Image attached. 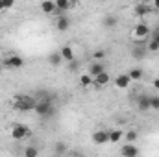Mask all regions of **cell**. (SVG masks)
Here are the masks:
<instances>
[{
    "instance_id": "obj_1",
    "label": "cell",
    "mask_w": 159,
    "mask_h": 157,
    "mask_svg": "<svg viewBox=\"0 0 159 157\" xmlns=\"http://www.w3.org/2000/svg\"><path fill=\"white\" fill-rule=\"evenodd\" d=\"M35 104H37V100L32 98V96H28V94H17V96H13V100H11V107H13L15 111H20V113L34 111V109H35Z\"/></svg>"
},
{
    "instance_id": "obj_2",
    "label": "cell",
    "mask_w": 159,
    "mask_h": 157,
    "mask_svg": "<svg viewBox=\"0 0 159 157\" xmlns=\"http://www.w3.org/2000/svg\"><path fill=\"white\" fill-rule=\"evenodd\" d=\"M34 111H35V115H39V117L48 118V117H52V115L56 113V107H54V102L50 100V96H44L43 100H37Z\"/></svg>"
},
{
    "instance_id": "obj_3",
    "label": "cell",
    "mask_w": 159,
    "mask_h": 157,
    "mask_svg": "<svg viewBox=\"0 0 159 157\" xmlns=\"http://www.w3.org/2000/svg\"><path fill=\"white\" fill-rule=\"evenodd\" d=\"M9 137L13 141H26V139L32 137V129L26 124H13L11 129H9Z\"/></svg>"
},
{
    "instance_id": "obj_4",
    "label": "cell",
    "mask_w": 159,
    "mask_h": 157,
    "mask_svg": "<svg viewBox=\"0 0 159 157\" xmlns=\"http://www.w3.org/2000/svg\"><path fill=\"white\" fill-rule=\"evenodd\" d=\"M150 34H152V30H150V26L146 22H137L133 26V30H131V37H133V41H137V43L146 41L150 37Z\"/></svg>"
},
{
    "instance_id": "obj_5",
    "label": "cell",
    "mask_w": 159,
    "mask_h": 157,
    "mask_svg": "<svg viewBox=\"0 0 159 157\" xmlns=\"http://www.w3.org/2000/svg\"><path fill=\"white\" fill-rule=\"evenodd\" d=\"M2 63H4V67H7V69H22V67H24V59H22V56H19V54H11V56L4 57Z\"/></svg>"
},
{
    "instance_id": "obj_6",
    "label": "cell",
    "mask_w": 159,
    "mask_h": 157,
    "mask_svg": "<svg viewBox=\"0 0 159 157\" xmlns=\"http://www.w3.org/2000/svg\"><path fill=\"white\" fill-rule=\"evenodd\" d=\"M91 141H93L94 144H98V146H104V144L109 142V131H107V129H96V131L91 135Z\"/></svg>"
},
{
    "instance_id": "obj_7",
    "label": "cell",
    "mask_w": 159,
    "mask_h": 157,
    "mask_svg": "<svg viewBox=\"0 0 159 157\" xmlns=\"http://www.w3.org/2000/svg\"><path fill=\"white\" fill-rule=\"evenodd\" d=\"M109 83H111V74L107 70L102 72L100 76L93 78V87H96V89H106V87H109Z\"/></svg>"
},
{
    "instance_id": "obj_8",
    "label": "cell",
    "mask_w": 159,
    "mask_h": 157,
    "mask_svg": "<svg viewBox=\"0 0 159 157\" xmlns=\"http://www.w3.org/2000/svg\"><path fill=\"white\" fill-rule=\"evenodd\" d=\"M113 85H115L119 91H126V89H129L131 81L128 78V74H119V76H115V79H113Z\"/></svg>"
},
{
    "instance_id": "obj_9",
    "label": "cell",
    "mask_w": 159,
    "mask_h": 157,
    "mask_svg": "<svg viewBox=\"0 0 159 157\" xmlns=\"http://www.w3.org/2000/svg\"><path fill=\"white\" fill-rule=\"evenodd\" d=\"M70 28V17L69 15H57L56 19V30L57 32H67Z\"/></svg>"
},
{
    "instance_id": "obj_10",
    "label": "cell",
    "mask_w": 159,
    "mask_h": 157,
    "mask_svg": "<svg viewBox=\"0 0 159 157\" xmlns=\"http://www.w3.org/2000/svg\"><path fill=\"white\" fill-rule=\"evenodd\" d=\"M120 155L122 157H139V146L126 142V144L120 148Z\"/></svg>"
},
{
    "instance_id": "obj_11",
    "label": "cell",
    "mask_w": 159,
    "mask_h": 157,
    "mask_svg": "<svg viewBox=\"0 0 159 157\" xmlns=\"http://www.w3.org/2000/svg\"><path fill=\"white\" fill-rule=\"evenodd\" d=\"M59 54H61V59H63L65 63H72V61H76V56H74V50H72V46H69V44H65V46H61V50H59Z\"/></svg>"
},
{
    "instance_id": "obj_12",
    "label": "cell",
    "mask_w": 159,
    "mask_h": 157,
    "mask_svg": "<svg viewBox=\"0 0 159 157\" xmlns=\"http://www.w3.org/2000/svg\"><path fill=\"white\" fill-rule=\"evenodd\" d=\"M152 13H154V9L148 2H141V4L135 6V15L137 17H146V15H152Z\"/></svg>"
},
{
    "instance_id": "obj_13",
    "label": "cell",
    "mask_w": 159,
    "mask_h": 157,
    "mask_svg": "<svg viewBox=\"0 0 159 157\" xmlns=\"http://www.w3.org/2000/svg\"><path fill=\"white\" fill-rule=\"evenodd\" d=\"M54 2H56V11L59 15H67V11L74 6L70 0H54Z\"/></svg>"
},
{
    "instance_id": "obj_14",
    "label": "cell",
    "mask_w": 159,
    "mask_h": 157,
    "mask_svg": "<svg viewBox=\"0 0 159 157\" xmlns=\"http://www.w3.org/2000/svg\"><path fill=\"white\" fill-rule=\"evenodd\" d=\"M39 9L44 13V15H54V13H57V11H56V2H54V0H44V2H41Z\"/></svg>"
},
{
    "instance_id": "obj_15",
    "label": "cell",
    "mask_w": 159,
    "mask_h": 157,
    "mask_svg": "<svg viewBox=\"0 0 159 157\" xmlns=\"http://www.w3.org/2000/svg\"><path fill=\"white\" fill-rule=\"evenodd\" d=\"M102 72H106V65H104L102 61H93V63H91V69H89V74H91L93 78H96V76H100Z\"/></svg>"
},
{
    "instance_id": "obj_16",
    "label": "cell",
    "mask_w": 159,
    "mask_h": 157,
    "mask_svg": "<svg viewBox=\"0 0 159 157\" xmlns=\"http://www.w3.org/2000/svg\"><path fill=\"white\" fill-rule=\"evenodd\" d=\"M126 74H128L129 81H135V83H139V81L143 79V76H144V70H143V69H139V67H133V69H129Z\"/></svg>"
},
{
    "instance_id": "obj_17",
    "label": "cell",
    "mask_w": 159,
    "mask_h": 157,
    "mask_svg": "<svg viewBox=\"0 0 159 157\" xmlns=\"http://www.w3.org/2000/svg\"><path fill=\"white\" fill-rule=\"evenodd\" d=\"M102 24H104L106 28L113 30V28H117V24H119V17H117V15H113V13H109V15H104V19H102Z\"/></svg>"
},
{
    "instance_id": "obj_18",
    "label": "cell",
    "mask_w": 159,
    "mask_h": 157,
    "mask_svg": "<svg viewBox=\"0 0 159 157\" xmlns=\"http://www.w3.org/2000/svg\"><path fill=\"white\" fill-rule=\"evenodd\" d=\"M137 107H139V111H150V96L139 94L137 96Z\"/></svg>"
},
{
    "instance_id": "obj_19",
    "label": "cell",
    "mask_w": 159,
    "mask_h": 157,
    "mask_svg": "<svg viewBox=\"0 0 159 157\" xmlns=\"http://www.w3.org/2000/svg\"><path fill=\"white\" fill-rule=\"evenodd\" d=\"M122 139H124V131H122V129H119V128L109 129V142H111V144H119Z\"/></svg>"
},
{
    "instance_id": "obj_20",
    "label": "cell",
    "mask_w": 159,
    "mask_h": 157,
    "mask_svg": "<svg viewBox=\"0 0 159 157\" xmlns=\"http://www.w3.org/2000/svg\"><path fill=\"white\" fill-rule=\"evenodd\" d=\"M78 83H80V87H81V89H89V87H93V76H91L89 72L80 74Z\"/></svg>"
},
{
    "instance_id": "obj_21",
    "label": "cell",
    "mask_w": 159,
    "mask_h": 157,
    "mask_svg": "<svg viewBox=\"0 0 159 157\" xmlns=\"http://www.w3.org/2000/svg\"><path fill=\"white\" fill-rule=\"evenodd\" d=\"M139 139V131L135 129H129V131H124V141L128 144H135V141Z\"/></svg>"
},
{
    "instance_id": "obj_22",
    "label": "cell",
    "mask_w": 159,
    "mask_h": 157,
    "mask_svg": "<svg viewBox=\"0 0 159 157\" xmlns=\"http://www.w3.org/2000/svg\"><path fill=\"white\" fill-rule=\"evenodd\" d=\"M22 157H39V148L34 146V144L26 146V148L22 150Z\"/></svg>"
},
{
    "instance_id": "obj_23",
    "label": "cell",
    "mask_w": 159,
    "mask_h": 157,
    "mask_svg": "<svg viewBox=\"0 0 159 157\" xmlns=\"http://www.w3.org/2000/svg\"><path fill=\"white\" fill-rule=\"evenodd\" d=\"M48 63H50V65H54V67L61 65V63H63V59H61V54H59V52H54V54H50V56H48Z\"/></svg>"
},
{
    "instance_id": "obj_24",
    "label": "cell",
    "mask_w": 159,
    "mask_h": 157,
    "mask_svg": "<svg viewBox=\"0 0 159 157\" xmlns=\"http://www.w3.org/2000/svg\"><path fill=\"white\" fill-rule=\"evenodd\" d=\"M150 109L152 111H159V94L150 96Z\"/></svg>"
},
{
    "instance_id": "obj_25",
    "label": "cell",
    "mask_w": 159,
    "mask_h": 157,
    "mask_svg": "<svg viewBox=\"0 0 159 157\" xmlns=\"http://www.w3.org/2000/svg\"><path fill=\"white\" fill-rule=\"evenodd\" d=\"M106 56H107V52H106V50H96V52L93 54V59H94V61H102Z\"/></svg>"
},
{
    "instance_id": "obj_26",
    "label": "cell",
    "mask_w": 159,
    "mask_h": 157,
    "mask_svg": "<svg viewBox=\"0 0 159 157\" xmlns=\"http://www.w3.org/2000/svg\"><path fill=\"white\" fill-rule=\"evenodd\" d=\"M67 152V144L65 142H56V154L57 155H63Z\"/></svg>"
},
{
    "instance_id": "obj_27",
    "label": "cell",
    "mask_w": 159,
    "mask_h": 157,
    "mask_svg": "<svg viewBox=\"0 0 159 157\" xmlns=\"http://www.w3.org/2000/svg\"><path fill=\"white\" fill-rule=\"evenodd\" d=\"M146 50H148V52H157V50H159V44H157V41L150 39V43L146 44Z\"/></svg>"
},
{
    "instance_id": "obj_28",
    "label": "cell",
    "mask_w": 159,
    "mask_h": 157,
    "mask_svg": "<svg viewBox=\"0 0 159 157\" xmlns=\"http://www.w3.org/2000/svg\"><path fill=\"white\" fill-rule=\"evenodd\" d=\"M13 6H15V2H13V0H4V7H6V9H11Z\"/></svg>"
},
{
    "instance_id": "obj_29",
    "label": "cell",
    "mask_w": 159,
    "mask_h": 157,
    "mask_svg": "<svg viewBox=\"0 0 159 157\" xmlns=\"http://www.w3.org/2000/svg\"><path fill=\"white\" fill-rule=\"evenodd\" d=\"M152 87H154L156 91H159V78H154V79H152Z\"/></svg>"
},
{
    "instance_id": "obj_30",
    "label": "cell",
    "mask_w": 159,
    "mask_h": 157,
    "mask_svg": "<svg viewBox=\"0 0 159 157\" xmlns=\"http://www.w3.org/2000/svg\"><path fill=\"white\" fill-rule=\"evenodd\" d=\"M150 6H152V9H154V11H156V9H159V0H154Z\"/></svg>"
},
{
    "instance_id": "obj_31",
    "label": "cell",
    "mask_w": 159,
    "mask_h": 157,
    "mask_svg": "<svg viewBox=\"0 0 159 157\" xmlns=\"http://www.w3.org/2000/svg\"><path fill=\"white\" fill-rule=\"evenodd\" d=\"M154 41H157V44H159V26H157V30H156V34H154Z\"/></svg>"
},
{
    "instance_id": "obj_32",
    "label": "cell",
    "mask_w": 159,
    "mask_h": 157,
    "mask_svg": "<svg viewBox=\"0 0 159 157\" xmlns=\"http://www.w3.org/2000/svg\"><path fill=\"white\" fill-rule=\"evenodd\" d=\"M0 11H6V7H4V0H0Z\"/></svg>"
},
{
    "instance_id": "obj_33",
    "label": "cell",
    "mask_w": 159,
    "mask_h": 157,
    "mask_svg": "<svg viewBox=\"0 0 159 157\" xmlns=\"http://www.w3.org/2000/svg\"><path fill=\"white\" fill-rule=\"evenodd\" d=\"M67 157H81L80 154H70V155H67Z\"/></svg>"
},
{
    "instance_id": "obj_34",
    "label": "cell",
    "mask_w": 159,
    "mask_h": 157,
    "mask_svg": "<svg viewBox=\"0 0 159 157\" xmlns=\"http://www.w3.org/2000/svg\"><path fill=\"white\" fill-rule=\"evenodd\" d=\"M139 157H141V155H139Z\"/></svg>"
}]
</instances>
